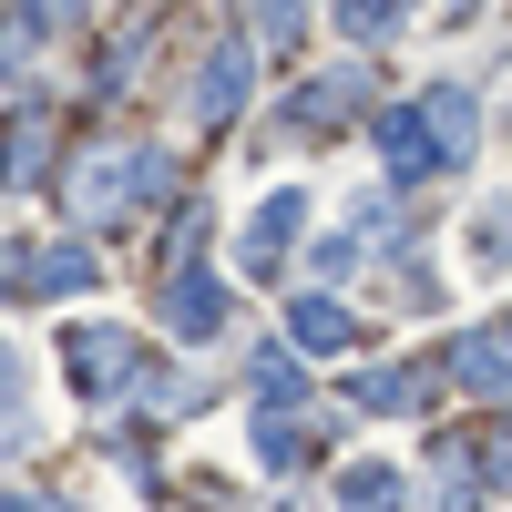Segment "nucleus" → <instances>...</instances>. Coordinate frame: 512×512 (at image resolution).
<instances>
[{"label":"nucleus","mask_w":512,"mask_h":512,"mask_svg":"<svg viewBox=\"0 0 512 512\" xmlns=\"http://www.w3.org/2000/svg\"><path fill=\"white\" fill-rule=\"evenodd\" d=\"M164 185V154H134V144H103V154H82L72 175H62V216L82 226V236H113L123 216H134V205H154Z\"/></svg>","instance_id":"obj_1"},{"label":"nucleus","mask_w":512,"mask_h":512,"mask_svg":"<svg viewBox=\"0 0 512 512\" xmlns=\"http://www.w3.org/2000/svg\"><path fill=\"white\" fill-rule=\"evenodd\" d=\"M62 369H72V390H82V400H113L123 379L144 369V338H134V328H113V318H82V328H62Z\"/></svg>","instance_id":"obj_2"},{"label":"nucleus","mask_w":512,"mask_h":512,"mask_svg":"<svg viewBox=\"0 0 512 512\" xmlns=\"http://www.w3.org/2000/svg\"><path fill=\"white\" fill-rule=\"evenodd\" d=\"M451 379L512 410V328H472V338H451Z\"/></svg>","instance_id":"obj_3"},{"label":"nucleus","mask_w":512,"mask_h":512,"mask_svg":"<svg viewBox=\"0 0 512 512\" xmlns=\"http://www.w3.org/2000/svg\"><path fill=\"white\" fill-rule=\"evenodd\" d=\"M379 164H390L400 185H420V175H441V134H431V113H379Z\"/></svg>","instance_id":"obj_4"},{"label":"nucleus","mask_w":512,"mask_h":512,"mask_svg":"<svg viewBox=\"0 0 512 512\" xmlns=\"http://www.w3.org/2000/svg\"><path fill=\"white\" fill-rule=\"evenodd\" d=\"M297 226H308V195H297V185H277V195H267V205L246 216V267L267 277L277 256H287V236H297Z\"/></svg>","instance_id":"obj_5"},{"label":"nucleus","mask_w":512,"mask_h":512,"mask_svg":"<svg viewBox=\"0 0 512 512\" xmlns=\"http://www.w3.org/2000/svg\"><path fill=\"white\" fill-rule=\"evenodd\" d=\"M226 318H236V297L216 277H175V287H164V328H175V338H216Z\"/></svg>","instance_id":"obj_6"},{"label":"nucleus","mask_w":512,"mask_h":512,"mask_svg":"<svg viewBox=\"0 0 512 512\" xmlns=\"http://www.w3.org/2000/svg\"><path fill=\"white\" fill-rule=\"evenodd\" d=\"M349 338H359V318L338 308V297H297V308H287V349H308V359H338Z\"/></svg>","instance_id":"obj_7"},{"label":"nucleus","mask_w":512,"mask_h":512,"mask_svg":"<svg viewBox=\"0 0 512 512\" xmlns=\"http://www.w3.org/2000/svg\"><path fill=\"white\" fill-rule=\"evenodd\" d=\"M359 93H369V72H359V62L318 72V93H297V134H338V123L359 113Z\"/></svg>","instance_id":"obj_8"},{"label":"nucleus","mask_w":512,"mask_h":512,"mask_svg":"<svg viewBox=\"0 0 512 512\" xmlns=\"http://www.w3.org/2000/svg\"><path fill=\"white\" fill-rule=\"evenodd\" d=\"M246 41H216V52H205V82H195V113L205 123H226V113H246Z\"/></svg>","instance_id":"obj_9"},{"label":"nucleus","mask_w":512,"mask_h":512,"mask_svg":"<svg viewBox=\"0 0 512 512\" xmlns=\"http://www.w3.org/2000/svg\"><path fill=\"white\" fill-rule=\"evenodd\" d=\"M338 512H410V472L400 461H349L338 472Z\"/></svg>","instance_id":"obj_10"},{"label":"nucleus","mask_w":512,"mask_h":512,"mask_svg":"<svg viewBox=\"0 0 512 512\" xmlns=\"http://www.w3.org/2000/svg\"><path fill=\"white\" fill-rule=\"evenodd\" d=\"M349 410L400 420V410H431V400H420V379H410V369H369V379H349Z\"/></svg>","instance_id":"obj_11"},{"label":"nucleus","mask_w":512,"mask_h":512,"mask_svg":"<svg viewBox=\"0 0 512 512\" xmlns=\"http://www.w3.org/2000/svg\"><path fill=\"white\" fill-rule=\"evenodd\" d=\"M420 113H431V134H441V154H451V164L472 154V134H482V113H472V93H461V82H441V93L420 103Z\"/></svg>","instance_id":"obj_12"},{"label":"nucleus","mask_w":512,"mask_h":512,"mask_svg":"<svg viewBox=\"0 0 512 512\" xmlns=\"http://www.w3.org/2000/svg\"><path fill=\"white\" fill-rule=\"evenodd\" d=\"M461 246H472V277H492V267H512V195H492L482 216H472V236H461Z\"/></svg>","instance_id":"obj_13"},{"label":"nucleus","mask_w":512,"mask_h":512,"mask_svg":"<svg viewBox=\"0 0 512 512\" xmlns=\"http://www.w3.org/2000/svg\"><path fill=\"white\" fill-rule=\"evenodd\" d=\"M41 144H52V123H41V103L11 123V144H0V185H31L41 175Z\"/></svg>","instance_id":"obj_14"},{"label":"nucleus","mask_w":512,"mask_h":512,"mask_svg":"<svg viewBox=\"0 0 512 512\" xmlns=\"http://www.w3.org/2000/svg\"><path fill=\"white\" fill-rule=\"evenodd\" d=\"M0 451H31V410H21V349L0 338Z\"/></svg>","instance_id":"obj_15"},{"label":"nucleus","mask_w":512,"mask_h":512,"mask_svg":"<svg viewBox=\"0 0 512 512\" xmlns=\"http://www.w3.org/2000/svg\"><path fill=\"white\" fill-rule=\"evenodd\" d=\"M400 11H410V0H338V31H349V41H379V31H400Z\"/></svg>","instance_id":"obj_16"},{"label":"nucleus","mask_w":512,"mask_h":512,"mask_svg":"<svg viewBox=\"0 0 512 512\" xmlns=\"http://www.w3.org/2000/svg\"><path fill=\"white\" fill-rule=\"evenodd\" d=\"M256 400H267V410H297V400H308L297 359H256Z\"/></svg>","instance_id":"obj_17"},{"label":"nucleus","mask_w":512,"mask_h":512,"mask_svg":"<svg viewBox=\"0 0 512 512\" xmlns=\"http://www.w3.org/2000/svg\"><path fill=\"white\" fill-rule=\"evenodd\" d=\"M297 21H308V0H256V31L267 41H297Z\"/></svg>","instance_id":"obj_18"},{"label":"nucleus","mask_w":512,"mask_h":512,"mask_svg":"<svg viewBox=\"0 0 512 512\" xmlns=\"http://www.w3.org/2000/svg\"><path fill=\"white\" fill-rule=\"evenodd\" d=\"M482 472H492V482H512V410L482 431Z\"/></svg>","instance_id":"obj_19"},{"label":"nucleus","mask_w":512,"mask_h":512,"mask_svg":"<svg viewBox=\"0 0 512 512\" xmlns=\"http://www.w3.org/2000/svg\"><path fill=\"white\" fill-rule=\"evenodd\" d=\"M31 41H41V31H31V21H21V11H11V21H0V72H11V62H21V52H31Z\"/></svg>","instance_id":"obj_20"},{"label":"nucleus","mask_w":512,"mask_h":512,"mask_svg":"<svg viewBox=\"0 0 512 512\" xmlns=\"http://www.w3.org/2000/svg\"><path fill=\"white\" fill-rule=\"evenodd\" d=\"M0 512H52V502H11V492H0Z\"/></svg>","instance_id":"obj_21"},{"label":"nucleus","mask_w":512,"mask_h":512,"mask_svg":"<svg viewBox=\"0 0 512 512\" xmlns=\"http://www.w3.org/2000/svg\"><path fill=\"white\" fill-rule=\"evenodd\" d=\"M451 11H482V0H451Z\"/></svg>","instance_id":"obj_22"}]
</instances>
